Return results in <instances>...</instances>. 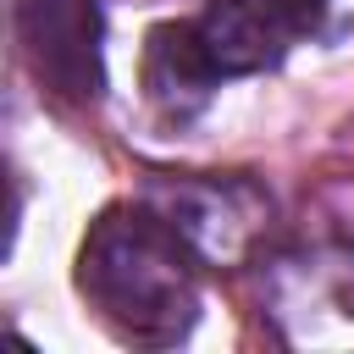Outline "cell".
Listing matches in <instances>:
<instances>
[{"instance_id": "1", "label": "cell", "mask_w": 354, "mask_h": 354, "mask_svg": "<svg viewBox=\"0 0 354 354\" xmlns=\"http://www.w3.org/2000/svg\"><path fill=\"white\" fill-rule=\"evenodd\" d=\"M77 288L94 315L127 343H177L199 321L194 243L171 216L111 205L77 249Z\"/></svg>"}, {"instance_id": "2", "label": "cell", "mask_w": 354, "mask_h": 354, "mask_svg": "<svg viewBox=\"0 0 354 354\" xmlns=\"http://www.w3.org/2000/svg\"><path fill=\"white\" fill-rule=\"evenodd\" d=\"M332 0H210L194 17L205 66L221 77H249L282 61V50L326 22Z\"/></svg>"}, {"instance_id": "3", "label": "cell", "mask_w": 354, "mask_h": 354, "mask_svg": "<svg viewBox=\"0 0 354 354\" xmlns=\"http://www.w3.org/2000/svg\"><path fill=\"white\" fill-rule=\"evenodd\" d=\"M17 39L44 88L61 100H100L105 94V55H100V6L94 0H22Z\"/></svg>"}]
</instances>
